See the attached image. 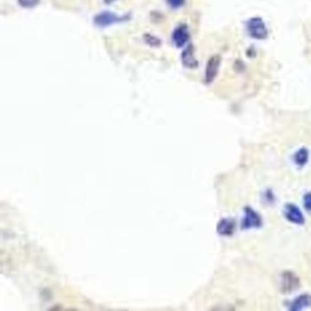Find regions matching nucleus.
Returning a JSON list of instances; mask_svg holds the SVG:
<instances>
[{"instance_id": "6e6552de", "label": "nucleus", "mask_w": 311, "mask_h": 311, "mask_svg": "<svg viewBox=\"0 0 311 311\" xmlns=\"http://www.w3.org/2000/svg\"><path fill=\"white\" fill-rule=\"evenodd\" d=\"M282 290L284 292H292L299 286L298 278L290 272L283 274L282 277Z\"/></svg>"}, {"instance_id": "9b49d317", "label": "nucleus", "mask_w": 311, "mask_h": 311, "mask_svg": "<svg viewBox=\"0 0 311 311\" xmlns=\"http://www.w3.org/2000/svg\"><path fill=\"white\" fill-rule=\"evenodd\" d=\"M308 157H309V153L307 149H299L294 155V162L298 166H304L307 163Z\"/></svg>"}, {"instance_id": "20e7f679", "label": "nucleus", "mask_w": 311, "mask_h": 311, "mask_svg": "<svg viewBox=\"0 0 311 311\" xmlns=\"http://www.w3.org/2000/svg\"><path fill=\"white\" fill-rule=\"evenodd\" d=\"M262 218L253 208H245V217L242 220L243 229L258 228L261 227Z\"/></svg>"}, {"instance_id": "f257e3e1", "label": "nucleus", "mask_w": 311, "mask_h": 311, "mask_svg": "<svg viewBox=\"0 0 311 311\" xmlns=\"http://www.w3.org/2000/svg\"><path fill=\"white\" fill-rule=\"evenodd\" d=\"M131 19V17L128 14L125 15H118L112 11H101L95 15L93 18L94 25L99 27V28H108L111 26L115 24H120L128 21Z\"/></svg>"}, {"instance_id": "f03ea898", "label": "nucleus", "mask_w": 311, "mask_h": 311, "mask_svg": "<svg viewBox=\"0 0 311 311\" xmlns=\"http://www.w3.org/2000/svg\"><path fill=\"white\" fill-rule=\"evenodd\" d=\"M248 34L255 40H265L267 37V28L260 18H253L247 23Z\"/></svg>"}, {"instance_id": "2eb2a0df", "label": "nucleus", "mask_w": 311, "mask_h": 311, "mask_svg": "<svg viewBox=\"0 0 311 311\" xmlns=\"http://www.w3.org/2000/svg\"><path fill=\"white\" fill-rule=\"evenodd\" d=\"M304 205L307 211L311 212V193H306L304 196Z\"/></svg>"}, {"instance_id": "0eeeda50", "label": "nucleus", "mask_w": 311, "mask_h": 311, "mask_svg": "<svg viewBox=\"0 0 311 311\" xmlns=\"http://www.w3.org/2000/svg\"><path fill=\"white\" fill-rule=\"evenodd\" d=\"M182 64L187 69H195L198 67V60L194 55V48L192 44L188 45L181 54Z\"/></svg>"}, {"instance_id": "39448f33", "label": "nucleus", "mask_w": 311, "mask_h": 311, "mask_svg": "<svg viewBox=\"0 0 311 311\" xmlns=\"http://www.w3.org/2000/svg\"><path fill=\"white\" fill-rule=\"evenodd\" d=\"M221 64V58L218 55H215L211 57L208 61L205 73H204V80L206 83H211L216 79L218 73V70Z\"/></svg>"}, {"instance_id": "ddd939ff", "label": "nucleus", "mask_w": 311, "mask_h": 311, "mask_svg": "<svg viewBox=\"0 0 311 311\" xmlns=\"http://www.w3.org/2000/svg\"><path fill=\"white\" fill-rule=\"evenodd\" d=\"M40 0H18V4L23 9H33L39 5Z\"/></svg>"}, {"instance_id": "1a4fd4ad", "label": "nucleus", "mask_w": 311, "mask_h": 311, "mask_svg": "<svg viewBox=\"0 0 311 311\" xmlns=\"http://www.w3.org/2000/svg\"><path fill=\"white\" fill-rule=\"evenodd\" d=\"M236 223L231 218H224L218 223V232L224 237H230L235 232Z\"/></svg>"}, {"instance_id": "9d476101", "label": "nucleus", "mask_w": 311, "mask_h": 311, "mask_svg": "<svg viewBox=\"0 0 311 311\" xmlns=\"http://www.w3.org/2000/svg\"><path fill=\"white\" fill-rule=\"evenodd\" d=\"M311 306V296L307 294L300 295L290 303L289 309L291 311H300Z\"/></svg>"}, {"instance_id": "dca6fc26", "label": "nucleus", "mask_w": 311, "mask_h": 311, "mask_svg": "<svg viewBox=\"0 0 311 311\" xmlns=\"http://www.w3.org/2000/svg\"><path fill=\"white\" fill-rule=\"evenodd\" d=\"M103 1L105 4H107V5H111V4H113V3L116 2V1H118V0H103Z\"/></svg>"}, {"instance_id": "4468645a", "label": "nucleus", "mask_w": 311, "mask_h": 311, "mask_svg": "<svg viewBox=\"0 0 311 311\" xmlns=\"http://www.w3.org/2000/svg\"><path fill=\"white\" fill-rule=\"evenodd\" d=\"M186 0H166L167 5L173 10H179L185 5Z\"/></svg>"}, {"instance_id": "f8f14e48", "label": "nucleus", "mask_w": 311, "mask_h": 311, "mask_svg": "<svg viewBox=\"0 0 311 311\" xmlns=\"http://www.w3.org/2000/svg\"><path fill=\"white\" fill-rule=\"evenodd\" d=\"M143 40L145 41V43H147L151 47H159L162 44V40L152 34L144 35Z\"/></svg>"}, {"instance_id": "423d86ee", "label": "nucleus", "mask_w": 311, "mask_h": 311, "mask_svg": "<svg viewBox=\"0 0 311 311\" xmlns=\"http://www.w3.org/2000/svg\"><path fill=\"white\" fill-rule=\"evenodd\" d=\"M285 217L292 224L303 225L305 223V218L300 209L292 203L286 204L285 208Z\"/></svg>"}, {"instance_id": "7ed1b4c3", "label": "nucleus", "mask_w": 311, "mask_h": 311, "mask_svg": "<svg viewBox=\"0 0 311 311\" xmlns=\"http://www.w3.org/2000/svg\"><path fill=\"white\" fill-rule=\"evenodd\" d=\"M190 39V33L186 24L178 25L172 33V41L175 47L183 48L187 44Z\"/></svg>"}]
</instances>
